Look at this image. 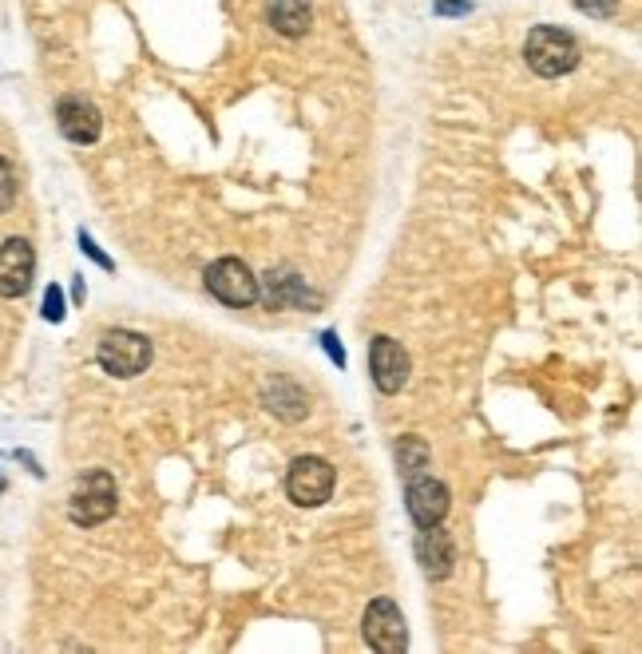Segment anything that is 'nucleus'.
Returning a JSON list of instances; mask_svg holds the SVG:
<instances>
[{
  "label": "nucleus",
  "instance_id": "obj_1",
  "mask_svg": "<svg viewBox=\"0 0 642 654\" xmlns=\"http://www.w3.org/2000/svg\"><path fill=\"white\" fill-rule=\"evenodd\" d=\"M524 56H528L531 72L555 80V76L575 72V64H580V44H575V36H571V32L551 28V24H539V28L528 32Z\"/></svg>",
  "mask_w": 642,
  "mask_h": 654
},
{
  "label": "nucleus",
  "instance_id": "obj_2",
  "mask_svg": "<svg viewBox=\"0 0 642 654\" xmlns=\"http://www.w3.org/2000/svg\"><path fill=\"white\" fill-rule=\"evenodd\" d=\"M115 504H119V492H115V480L107 472H88V477L76 480L72 500H68V516L80 528H95L104 519L115 516Z\"/></svg>",
  "mask_w": 642,
  "mask_h": 654
},
{
  "label": "nucleus",
  "instance_id": "obj_3",
  "mask_svg": "<svg viewBox=\"0 0 642 654\" xmlns=\"http://www.w3.org/2000/svg\"><path fill=\"white\" fill-rule=\"evenodd\" d=\"M95 357L112 377H139L151 365V342L135 330H107Z\"/></svg>",
  "mask_w": 642,
  "mask_h": 654
},
{
  "label": "nucleus",
  "instance_id": "obj_4",
  "mask_svg": "<svg viewBox=\"0 0 642 654\" xmlns=\"http://www.w3.org/2000/svg\"><path fill=\"white\" fill-rule=\"evenodd\" d=\"M207 290L215 294L222 306H234V310H247L259 301V278L250 274L247 262L239 259H218L207 271Z\"/></svg>",
  "mask_w": 642,
  "mask_h": 654
},
{
  "label": "nucleus",
  "instance_id": "obj_5",
  "mask_svg": "<svg viewBox=\"0 0 642 654\" xmlns=\"http://www.w3.org/2000/svg\"><path fill=\"white\" fill-rule=\"evenodd\" d=\"M286 492L298 508H321L333 492V468L321 457H298L286 472Z\"/></svg>",
  "mask_w": 642,
  "mask_h": 654
},
{
  "label": "nucleus",
  "instance_id": "obj_6",
  "mask_svg": "<svg viewBox=\"0 0 642 654\" xmlns=\"http://www.w3.org/2000/svg\"><path fill=\"white\" fill-rule=\"evenodd\" d=\"M365 643L381 654H401L409 646V631H404V615L393 599H374L365 607Z\"/></svg>",
  "mask_w": 642,
  "mask_h": 654
},
{
  "label": "nucleus",
  "instance_id": "obj_7",
  "mask_svg": "<svg viewBox=\"0 0 642 654\" xmlns=\"http://www.w3.org/2000/svg\"><path fill=\"white\" fill-rule=\"evenodd\" d=\"M404 508H409L416 528H433V524H440L448 516V489L440 480L416 472L404 484Z\"/></svg>",
  "mask_w": 642,
  "mask_h": 654
},
{
  "label": "nucleus",
  "instance_id": "obj_8",
  "mask_svg": "<svg viewBox=\"0 0 642 654\" xmlns=\"http://www.w3.org/2000/svg\"><path fill=\"white\" fill-rule=\"evenodd\" d=\"M369 374H374V385L381 393H401L404 381H409V354L404 345L393 342V337H374L369 345Z\"/></svg>",
  "mask_w": 642,
  "mask_h": 654
},
{
  "label": "nucleus",
  "instance_id": "obj_9",
  "mask_svg": "<svg viewBox=\"0 0 642 654\" xmlns=\"http://www.w3.org/2000/svg\"><path fill=\"white\" fill-rule=\"evenodd\" d=\"M56 124H60L64 139L88 147L100 139V131H104V115H100L95 104H88L83 95H64L60 104H56Z\"/></svg>",
  "mask_w": 642,
  "mask_h": 654
},
{
  "label": "nucleus",
  "instance_id": "obj_10",
  "mask_svg": "<svg viewBox=\"0 0 642 654\" xmlns=\"http://www.w3.org/2000/svg\"><path fill=\"white\" fill-rule=\"evenodd\" d=\"M32 274H36L32 242L28 239L0 242V294H4V298H21V294H28Z\"/></svg>",
  "mask_w": 642,
  "mask_h": 654
},
{
  "label": "nucleus",
  "instance_id": "obj_11",
  "mask_svg": "<svg viewBox=\"0 0 642 654\" xmlns=\"http://www.w3.org/2000/svg\"><path fill=\"white\" fill-rule=\"evenodd\" d=\"M266 301L270 310H321V294H313L306 278L290 271L266 274Z\"/></svg>",
  "mask_w": 642,
  "mask_h": 654
},
{
  "label": "nucleus",
  "instance_id": "obj_12",
  "mask_svg": "<svg viewBox=\"0 0 642 654\" xmlns=\"http://www.w3.org/2000/svg\"><path fill=\"white\" fill-rule=\"evenodd\" d=\"M416 560H421L428 580H448V575H452L456 548L452 540H448V531H440V524L421 528V536H416Z\"/></svg>",
  "mask_w": 642,
  "mask_h": 654
},
{
  "label": "nucleus",
  "instance_id": "obj_13",
  "mask_svg": "<svg viewBox=\"0 0 642 654\" xmlns=\"http://www.w3.org/2000/svg\"><path fill=\"white\" fill-rule=\"evenodd\" d=\"M262 401H266L270 413L282 416V421H301V416L310 413V397L301 393L294 381H286V377H274V381L262 389Z\"/></svg>",
  "mask_w": 642,
  "mask_h": 654
},
{
  "label": "nucleus",
  "instance_id": "obj_14",
  "mask_svg": "<svg viewBox=\"0 0 642 654\" xmlns=\"http://www.w3.org/2000/svg\"><path fill=\"white\" fill-rule=\"evenodd\" d=\"M266 21L274 24V32L298 41V36H306L313 24L310 0H266Z\"/></svg>",
  "mask_w": 642,
  "mask_h": 654
},
{
  "label": "nucleus",
  "instance_id": "obj_15",
  "mask_svg": "<svg viewBox=\"0 0 642 654\" xmlns=\"http://www.w3.org/2000/svg\"><path fill=\"white\" fill-rule=\"evenodd\" d=\"M397 468H401V477H416V472H425L428 468V445L421 436H401V445H397Z\"/></svg>",
  "mask_w": 642,
  "mask_h": 654
},
{
  "label": "nucleus",
  "instance_id": "obj_16",
  "mask_svg": "<svg viewBox=\"0 0 642 654\" xmlns=\"http://www.w3.org/2000/svg\"><path fill=\"white\" fill-rule=\"evenodd\" d=\"M12 198H16V171L9 159H0V210H9Z\"/></svg>",
  "mask_w": 642,
  "mask_h": 654
},
{
  "label": "nucleus",
  "instance_id": "obj_17",
  "mask_svg": "<svg viewBox=\"0 0 642 654\" xmlns=\"http://www.w3.org/2000/svg\"><path fill=\"white\" fill-rule=\"evenodd\" d=\"M580 12H587V16H599V21H607V16H615L619 12V0H571Z\"/></svg>",
  "mask_w": 642,
  "mask_h": 654
},
{
  "label": "nucleus",
  "instance_id": "obj_18",
  "mask_svg": "<svg viewBox=\"0 0 642 654\" xmlns=\"http://www.w3.org/2000/svg\"><path fill=\"white\" fill-rule=\"evenodd\" d=\"M44 318H48V322H60L64 318V290L60 286H48V294H44Z\"/></svg>",
  "mask_w": 642,
  "mask_h": 654
},
{
  "label": "nucleus",
  "instance_id": "obj_19",
  "mask_svg": "<svg viewBox=\"0 0 642 654\" xmlns=\"http://www.w3.org/2000/svg\"><path fill=\"white\" fill-rule=\"evenodd\" d=\"M80 246H83V254H88V259H95V262H100V266H104V271H112V259H107L104 250L95 246V242L88 239V234H80Z\"/></svg>",
  "mask_w": 642,
  "mask_h": 654
},
{
  "label": "nucleus",
  "instance_id": "obj_20",
  "mask_svg": "<svg viewBox=\"0 0 642 654\" xmlns=\"http://www.w3.org/2000/svg\"><path fill=\"white\" fill-rule=\"evenodd\" d=\"M436 12H440V16H465L468 0H440V4H436Z\"/></svg>",
  "mask_w": 642,
  "mask_h": 654
},
{
  "label": "nucleus",
  "instance_id": "obj_21",
  "mask_svg": "<svg viewBox=\"0 0 642 654\" xmlns=\"http://www.w3.org/2000/svg\"><path fill=\"white\" fill-rule=\"evenodd\" d=\"M321 342H325V349H330V357L337 365H345V349H342V342H337V333H325V337H321Z\"/></svg>",
  "mask_w": 642,
  "mask_h": 654
},
{
  "label": "nucleus",
  "instance_id": "obj_22",
  "mask_svg": "<svg viewBox=\"0 0 642 654\" xmlns=\"http://www.w3.org/2000/svg\"><path fill=\"white\" fill-rule=\"evenodd\" d=\"M0 489H4V480H0Z\"/></svg>",
  "mask_w": 642,
  "mask_h": 654
}]
</instances>
